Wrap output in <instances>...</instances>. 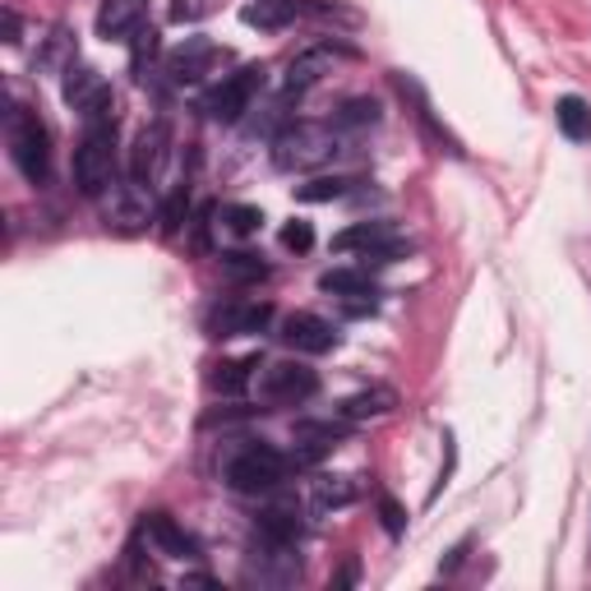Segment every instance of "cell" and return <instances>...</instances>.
Returning <instances> with one entry per match:
<instances>
[{
	"mask_svg": "<svg viewBox=\"0 0 591 591\" xmlns=\"http://www.w3.org/2000/svg\"><path fill=\"white\" fill-rule=\"evenodd\" d=\"M337 444H342V425L301 421V425H296V453H292V462H296V466H315V462L328 457Z\"/></svg>",
	"mask_w": 591,
	"mask_h": 591,
	"instance_id": "16",
	"label": "cell"
},
{
	"mask_svg": "<svg viewBox=\"0 0 591 591\" xmlns=\"http://www.w3.org/2000/svg\"><path fill=\"white\" fill-rule=\"evenodd\" d=\"M554 120H559V130H564V139H573V144L591 139V107L578 98V92H569V98L554 102Z\"/></svg>",
	"mask_w": 591,
	"mask_h": 591,
	"instance_id": "23",
	"label": "cell"
},
{
	"mask_svg": "<svg viewBox=\"0 0 591 591\" xmlns=\"http://www.w3.org/2000/svg\"><path fill=\"white\" fill-rule=\"evenodd\" d=\"M75 185L83 199H102L116 185V116L92 120L75 148Z\"/></svg>",
	"mask_w": 591,
	"mask_h": 591,
	"instance_id": "1",
	"label": "cell"
},
{
	"mask_svg": "<svg viewBox=\"0 0 591 591\" xmlns=\"http://www.w3.org/2000/svg\"><path fill=\"white\" fill-rule=\"evenodd\" d=\"M347 582H356V564H347V569H342V573L333 578V587H347Z\"/></svg>",
	"mask_w": 591,
	"mask_h": 591,
	"instance_id": "35",
	"label": "cell"
},
{
	"mask_svg": "<svg viewBox=\"0 0 591 591\" xmlns=\"http://www.w3.org/2000/svg\"><path fill=\"white\" fill-rule=\"evenodd\" d=\"M255 370H259V356L223 361V365H213V370H208V388H213V393H223V397H240L245 388H250Z\"/></svg>",
	"mask_w": 591,
	"mask_h": 591,
	"instance_id": "20",
	"label": "cell"
},
{
	"mask_svg": "<svg viewBox=\"0 0 591 591\" xmlns=\"http://www.w3.org/2000/svg\"><path fill=\"white\" fill-rule=\"evenodd\" d=\"M185 213H190V180H180L176 190H171V199L162 204L158 232H162V236H176V232H180V223H185Z\"/></svg>",
	"mask_w": 591,
	"mask_h": 591,
	"instance_id": "27",
	"label": "cell"
},
{
	"mask_svg": "<svg viewBox=\"0 0 591 591\" xmlns=\"http://www.w3.org/2000/svg\"><path fill=\"white\" fill-rule=\"evenodd\" d=\"M292 457L287 453H277V449H268V444H250V449H240L232 462H227V485L236 490V494H268V490H277L287 481V472H292Z\"/></svg>",
	"mask_w": 591,
	"mask_h": 591,
	"instance_id": "4",
	"label": "cell"
},
{
	"mask_svg": "<svg viewBox=\"0 0 591 591\" xmlns=\"http://www.w3.org/2000/svg\"><path fill=\"white\" fill-rule=\"evenodd\" d=\"M217 60H227V51H217L208 38H185L171 56H167V75L176 79V83H195V79H204Z\"/></svg>",
	"mask_w": 591,
	"mask_h": 591,
	"instance_id": "13",
	"label": "cell"
},
{
	"mask_svg": "<svg viewBox=\"0 0 591 591\" xmlns=\"http://www.w3.org/2000/svg\"><path fill=\"white\" fill-rule=\"evenodd\" d=\"M208 14V0H171V19L176 23H199Z\"/></svg>",
	"mask_w": 591,
	"mask_h": 591,
	"instance_id": "32",
	"label": "cell"
},
{
	"mask_svg": "<svg viewBox=\"0 0 591 591\" xmlns=\"http://www.w3.org/2000/svg\"><path fill=\"white\" fill-rule=\"evenodd\" d=\"M167 152H171V130L162 126H148V130H139V139H135V148H130V180L135 185H152L158 180V171H162V162H167Z\"/></svg>",
	"mask_w": 591,
	"mask_h": 591,
	"instance_id": "12",
	"label": "cell"
},
{
	"mask_svg": "<svg viewBox=\"0 0 591 591\" xmlns=\"http://www.w3.org/2000/svg\"><path fill=\"white\" fill-rule=\"evenodd\" d=\"M66 102L88 120V126H92V120H111L116 116V92L92 66H70L66 70Z\"/></svg>",
	"mask_w": 591,
	"mask_h": 591,
	"instance_id": "7",
	"label": "cell"
},
{
	"mask_svg": "<svg viewBox=\"0 0 591 591\" xmlns=\"http://www.w3.org/2000/svg\"><path fill=\"white\" fill-rule=\"evenodd\" d=\"M333 250L337 255H361V264H397L402 255L412 250L407 240H397L388 223H356L347 232H337L333 236Z\"/></svg>",
	"mask_w": 591,
	"mask_h": 591,
	"instance_id": "5",
	"label": "cell"
},
{
	"mask_svg": "<svg viewBox=\"0 0 591 591\" xmlns=\"http://www.w3.org/2000/svg\"><path fill=\"white\" fill-rule=\"evenodd\" d=\"M144 536L158 545V554H171V559H199V541L185 532V526L171 518V513H148L144 518Z\"/></svg>",
	"mask_w": 591,
	"mask_h": 591,
	"instance_id": "15",
	"label": "cell"
},
{
	"mask_svg": "<svg viewBox=\"0 0 591 591\" xmlns=\"http://www.w3.org/2000/svg\"><path fill=\"white\" fill-rule=\"evenodd\" d=\"M283 342L296 352H305V356H324V352L337 347V328L319 315H309V309H296V315L283 319Z\"/></svg>",
	"mask_w": 591,
	"mask_h": 591,
	"instance_id": "11",
	"label": "cell"
},
{
	"mask_svg": "<svg viewBox=\"0 0 591 591\" xmlns=\"http://www.w3.org/2000/svg\"><path fill=\"white\" fill-rule=\"evenodd\" d=\"M255 532H259V541H268V545H296V541H301V513H296L292 504H273V509L259 513Z\"/></svg>",
	"mask_w": 591,
	"mask_h": 591,
	"instance_id": "18",
	"label": "cell"
},
{
	"mask_svg": "<svg viewBox=\"0 0 591 591\" xmlns=\"http://www.w3.org/2000/svg\"><path fill=\"white\" fill-rule=\"evenodd\" d=\"M361 476H328V481H315V513H328V509H347L361 500Z\"/></svg>",
	"mask_w": 591,
	"mask_h": 591,
	"instance_id": "22",
	"label": "cell"
},
{
	"mask_svg": "<svg viewBox=\"0 0 591 591\" xmlns=\"http://www.w3.org/2000/svg\"><path fill=\"white\" fill-rule=\"evenodd\" d=\"M0 33H6L10 47H19V14L14 10H0Z\"/></svg>",
	"mask_w": 591,
	"mask_h": 591,
	"instance_id": "34",
	"label": "cell"
},
{
	"mask_svg": "<svg viewBox=\"0 0 591 591\" xmlns=\"http://www.w3.org/2000/svg\"><path fill=\"white\" fill-rule=\"evenodd\" d=\"M352 190H356L352 176H315L309 185H301L296 199H301V204H333V199H347Z\"/></svg>",
	"mask_w": 591,
	"mask_h": 591,
	"instance_id": "24",
	"label": "cell"
},
{
	"mask_svg": "<svg viewBox=\"0 0 591 591\" xmlns=\"http://www.w3.org/2000/svg\"><path fill=\"white\" fill-rule=\"evenodd\" d=\"M148 23V0H102L98 10V38L107 42H130L135 28Z\"/></svg>",
	"mask_w": 591,
	"mask_h": 591,
	"instance_id": "14",
	"label": "cell"
},
{
	"mask_svg": "<svg viewBox=\"0 0 591 591\" xmlns=\"http://www.w3.org/2000/svg\"><path fill=\"white\" fill-rule=\"evenodd\" d=\"M337 152V130L319 120H296L273 139V167L277 171H315Z\"/></svg>",
	"mask_w": 591,
	"mask_h": 591,
	"instance_id": "2",
	"label": "cell"
},
{
	"mask_svg": "<svg viewBox=\"0 0 591 591\" xmlns=\"http://www.w3.org/2000/svg\"><path fill=\"white\" fill-rule=\"evenodd\" d=\"M268 319H273L268 301H232V305H217L208 315V333L213 337H245V333H264Z\"/></svg>",
	"mask_w": 591,
	"mask_h": 591,
	"instance_id": "10",
	"label": "cell"
},
{
	"mask_svg": "<svg viewBox=\"0 0 591 591\" xmlns=\"http://www.w3.org/2000/svg\"><path fill=\"white\" fill-rule=\"evenodd\" d=\"M380 120V102L375 98H347L333 111V130H365Z\"/></svg>",
	"mask_w": 591,
	"mask_h": 591,
	"instance_id": "25",
	"label": "cell"
},
{
	"mask_svg": "<svg viewBox=\"0 0 591 591\" xmlns=\"http://www.w3.org/2000/svg\"><path fill=\"white\" fill-rule=\"evenodd\" d=\"M223 227H227L232 236H255V232L264 227V213L250 208V204H227V208H223Z\"/></svg>",
	"mask_w": 591,
	"mask_h": 591,
	"instance_id": "28",
	"label": "cell"
},
{
	"mask_svg": "<svg viewBox=\"0 0 591 591\" xmlns=\"http://www.w3.org/2000/svg\"><path fill=\"white\" fill-rule=\"evenodd\" d=\"M75 66V38H70V28H51V38L38 56V70H70Z\"/></svg>",
	"mask_w": 591,
	"mask_h": 591,
	"instance_id": "26",
	"label": "cell"
},
{
	"mask_svg": "<svg viewBox=\"0 0 591 591\" xmlns=\"http://www.w3.org/2000/svg\"><path fill=\"white\" fill-rule=\"evenodd\" d=\"M380 513H384V526H388V536H402V526H407V522H402V509H397L393 500H384V504H380Z\"/></svg>",
	"mask_w": 591,
	"mask_h": 591,
	"instance_id": "33",
	"label": "cell"
},
{
	"mask_svg": "<svg viewBox=\"0 0 591 591\" xmlns=\"http://www.w3.org/2000/svg\"><path fill=\"white\" fill-rule=\"evenodd\" d=\"M283 245H287V250H296V255H305L309 245H315V227L301 223V217H296V223H287V227H283Z\"/></svg>",
	"mask_w": 591,
	"mask_h": 591,
	"instance_id": "31",
	"label": "cell"
},
{
	"mask_svg": "<svg viewBox=\"0 0 591 591\" xmlns=\"http://www.w3.org/2000/svg\"><path fill=\"white\" fill-rule=\"evenodd\" d=\"M259 88H264V66H245V70L227 75V79L204 98L208 120H217V126H236V120L255 107V92H259Z\"/></svg>",
	"mask_w": 591,
	"mask_h": 591,
	"instance_id": "6",
	"label": "cell"
},
{
	"mask_svg": "<svg viewBox=\"0 0 591 591\" xmlns=\"http://www.w3.org/2000/svg\"><path fill=\"white\" fill-rule=\"evenodd\" d=\"M152 56H158V28L144 23V28H135V38H130V66H135L139 79H144V70H148Z\"/></svg>",
	"mask_w": 591,
	"mask_h": 591,
	"instance_id": "29",
	"label": "cell"
},
{
	"mask_svg": "<svg viewBox=\"0 0 591 591\" xmlns=\"http://www.w3.org/2000/svg\"><path fill=\"white\" fill-rule=\"evenodd\" d=\"M315 393H319V375L301 361H277L264 370V402H273V407H301Z\"/></svg>",
	"mask_w": 591,
	"mask_h": 591,
	"instance_id": "8",
	"label": "cell"
},
{
	"mask_svg": "<svg viewBox=\"0 0 591 591\" xmlns=\"http://www.w3.org/2000/svg\"><path fill=\"white\" fill-rule=\"evenodd\" d=\"M223 268H227V277H236V283H259V277H268V264L255 259V255H245V250L223 255Z\"/></svg>",
	"mask_w": 591,
	"mask_h": 591,
	"instance_id": "30",
	"label": "cell"
},
{
	"mask_svg": "<svg viewBox=\"0 0 591 591\" xmlns=\"http://www.w3.org/2000/svg\"><path fill=\"white\" fill-rule=\"evenodd\" d=\"M397 407V393L393 388H365V393H352L337 402V416L342 421H370V416H388Z\"/></svg>",
	"mask_w": 591,
	"mask_h": 591,
	"instance_id": "19",
	"label": "cell"
},
{
	"mask_svg": "<svg viewBox=\"0 0 591 591\" xmlns=\"http://www.w3.org/2000/svg\"><path fill=\"white\" fill-rule=\"evenodd\" d=\"M6 139H10V162L19 167V176L33 180V185H47V176H51V139H47L42 120L14 102L10 116H6Z\"/></svg>",
	"mask_w": 591,
	"mask_h": 591,
	"instance_id": "3",
	"label": "cell"
},
{
	"mask_svg": "<svg viewBox=\"0 0 591 591\" xmlns=\"http://www.w3.org/2000/svg\"><path fill=\"white\" fill-rule=\"evenodd\" d=\"M301 10H305V0H255V6L240 10V19L250 28H264V33H277V28H287Z\"/></svg>",
	"mask_w": 591,
	"mask_h": 591,
	"instance_id": "21",
	"label": "cell"
},
{
	"mask_svg": "<svg viewBox=\"0 0 591 591\" xmlns=\"http://www.w3.org/2000/svg\"><path fill=\"white\" fill-rule=\"evenodd\" d=\"M337 56H352V51H337V47H315V51H305V56H296L292 60V70H287V92L296 98V92H305V88H315L328 70H333V60Z\"/></svg>",
	"mask_w": 591,
	"mask_h": 591,
	"instance_id": "17",
	"label": "cell"
},
{
	"mask_svg": "<svg viewBox=\"0 0 591 591\" xmlns=\"http://www.w3.org/2000/svg\"><path fill=\"white\" fill-rule=\"evenodd\" d=\"M319 292L337 296L347 305V315H370V309H375V296H380V287L370 283V268H328L319 277Z\"/></svg>",
	"mask_w": 591,
	"mask_h": 591,
	"instance_id": "9",
	"label": "cell"
}]
</instances>
